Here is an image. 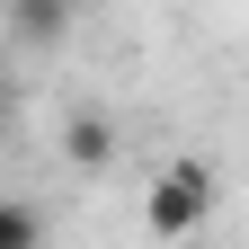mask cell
Segmentation results:
<instances>
[{"label":"cell","mask_w":249,"mask_h":249,"mask_svg":"<svg viewBox=\"0 0 249 249\" xmlns=\"http://www.w3.org/2000/svg\"><path fill=\"white\" fill-rule=\"evenodd\" d=\"M213 169L205 160H169L160 178H151V196H142V223H151V240H196L205 231V213H213Z\"/></svg>","instance_id":"obj_1"},{"label":"cell","mask_w":249,"mask_h":249,"mask_svg":"<svg viewBox=\"0 0 249 249\" xmlns=\"http://www.w3.org/2000/svg\"><path fill=\"white\" fill-rule=\"evenodd\" d=\"M62 160H71V169H107V160H116V124H107L98 107L62 116Z\"/></svg>","instance_id":"obj_2"},{"label":"cell","mask_w":249,"mask_h":249,"mask_svg":"<svg viewBox=\"0 0 249 249\" xmlns=\"http://www.w3.org/2000/svg\"><path fill=\"white\" fill-rule=\"evenodd\" d=\"M18 27H27V45H53L62 36V18H71V0H9Z\"/></svg>","instance_id":"obj_3"},{"label":"cell","mask_w":249,"mask_h":249,"mask_svg":"<svg viewBox=\"0 0 249 249\" xmlns=\"http://www.w3.org/2000/svg\"><path fill=\"white\" fill-rule=\"evenodd\" d=\"M0 249H45V213L36 205H0Z\"/></svg>","instance_id":"obj_4"},{"label":"cell","mask_w":249,"mask_h":249,"mask_svg":"<svg viewBox=\"0 0 249 249\" xmlns=\"http://www.w3.org/2000/svg\"><path fill=\"white\" fill-rule=\"evenodd\" d=\"M9 107H18V89H9V62H0V124H9Z\"/></svg>","instance_id":"obj_5"}]
</instances>
